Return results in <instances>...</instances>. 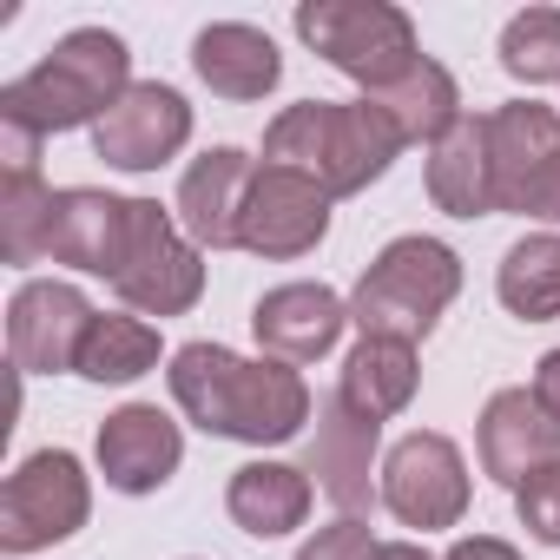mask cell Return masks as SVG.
Wrapping results in <instances>:
<instances>
[{
	"mask_svg": "<svg viewBox=\"0 0 560 560\" xmlns=\"http://www.w3.org/2000/svg\"><path fill=\"white\" fill-rule=\"evenodd\" d=\"M416 383H422V370H416V343H389V337H363L350 357H343V383H337V396L350 402V409H363V416H402L409 402H416Z\"/></svg>",
	"mask_w": 560,
	"mask_h": 560,
	"instance_id": "obj_23",
	"label": "cell"
},
{
	"mask_svg": "<svg viewBox=\"0 0 560 560\" xmlns=\"http://www.w3.org/2000/svg\"><path fill=\"white\" fill-rule=\"evenodd\" d=\"M442 560H521V553H514L501 534H468V540H455Z\"/></svg>",
	"mask_w": 560,
	"mask_h": 560,
	"instance_id": "obj_31",
	"label": "cell"
},
{
	"mask_svg": "<svg viewBox=\"0 0 560 560\" xmlns=\"http://www.w3.org/2000/svg\"><path fill=\"white\" fill-rule=\"evenodd\" d=\"M462 291V257L442 237H396L376 250V264L357 277L350 291V324L363 337H389V343H422L435 330V317L455 304Z\"/></svg>",
	"mask_w": 560,
	"mask_h": 560,
	"instance_id": "obj_4",
	"label": "cell"
},
{
	"mask_svg": "<svg viewBox=\"0 0 560 560\" xmlns=\"http://www.w3.org/2000/svg\"><path fill=\"white\" fill-rule=\"evenodd\" d=\"M343 330H350V304H343L330 284H277V291H264L257 311H250L257 350H264L270 363H291V370L330 357Z\"/></svg>",
	"mask_w": 560,
	"mask_h": 560,
	"instance_id": "obj_13",
	"label": "cell"
},
{
	"mask_svg": "<svg viewBox=\"0 0 560 560\" xmlns=\"http://www.w3.org/2000/svg\"><path fill=\"white\" fill-rule=\"evenodd\" d=\"M514 211H521V218H540V224H560V145H553V152H547V165L521 185Z\"/></svg>",
	"mask_w": 560,
	"mask_h": 560,
	"instance_id": "obj_30",
	"label": "cell"
},
{
	"mask_svg": "<svg viewBox=\"0 0 560 560\" xmlns=\"http://www.w3.org/2000/svg\"><path fill=\"white\" fill-rule=\"evenodd\" d=\"M514 508H521V527L547 547H560V462H547L540 475H527L514 488Z\"/></svg>",
	"mask_w": 560,
	"mask_h": 560,
	"instance_id": "obj_28",
	"label": "cell"
},
{
	"mask_svg": "<svg viewBox=\"0 0 560 560\" xmlns=\"http://www.w3.org/2000/svg\"><path fill=\"white\" fill-rule=\"evenodd\" d=\"M86 514H93V481H86L80 455L40 448L8 475V488H0V553L60 547L86 527Z\"/></svg>",
	"mask_w": 560,
	"mask_h": 560,
	"instance_id": "obj_6",
	"label": "cell"
},
{
	"mask_svg": "<svg viewBox=\"0 0 560 560\" xmlns=\"http://www.w3.org/2000/svg\"><path fill=\"white\" fill-rule=\"evenodd\" d=\"M224 508L231 521L250 534V540H277L304 527L311 514V468H291V462H244L224 488Z\"/></svg>",
	"mask_w": 560,
	"mask_h": 560,
	"instance_id": "obj_20",
	"label": "cell"
},
{
	"mask_svg": "<svg viewBox=\"0 0 560 560\" xmlns=\"http://www.w3.org/2000/svg\"><path fill=\"white\" fill-rule=\"evenodd\" d=\"M370 106H383V119L402 132V145H442L455 126H462V93H455V73L442 60H416L389 93H370Z\"/></svg>",
	"mask_w": 560,
	"mask_h": 560,
	"instance_id": "obj_22",
	"label": "cell"
},
{
	"mask_svg": "<svg viewBox=\"0 0 560 560\" xmlns=\"http://www.w3.org/2000/svg\"><path fill=\"white\" fill-rule=\"evenodd\" d=\"M172 402L224 442H250V448H277L304 435L311 422V383L291 363H270V357H237L224 343H185L172 350Z\"/></svg>",
	"mask_w": 560,
	"mask_h": 560,
	"instance_id": "obj_1",
	"label": "cell"
},
{
	"mask_svg": "<svg viewBox=\"0 0 560 560\" xmlns=\"http://www.w3.org/2000/svg\"><path fill=\"white\" fill-rule=\"evenodd\" d=\"M560 145V119L540 100H508L488 113V152H494V211H514L521 185L547 165V152Z\"/></svg>",
	"mask_w": 560,
	"mask_h": 560,
	"instance_id": "obj_21",
	"label": "cell"
},
{
	"mask_svg": "<svg viewBox=\"0 0 560 560\" xmlns=\"http://www.w3.org/2000/svg\"><path fill=\"white\" fill-rule=\"evenodd\" d=\"M47 224H54V185L0 178V257L8 264H40L47 257Z\"/></svg>",
	"mask_w": 560,
	"mask_h": 560,
	"instance_id": "obj_26",
	"label": "cell"
},
{
	"mask_svg": "<svg viewBox=\"0 0 560 560\" xmlns=\"http://www.w3.org/2000/svg\"><path fill=\"white\" fill-rule=\"evenodd\" d=\"M126 93H132L126 40L106 34V27H73L67 40H54L47 60H34L21 80L0 86V119L54 139V132H73V126H100Z\"/></svg>",
	"mask_w": 560,
	"mask_h": 560,
	"instance_id": "obj_3",
	"label": "cell"
},
{
	"mask_svg": "<svg viewBox=\"0 0 560 560\" xmlns=\"http://www.w3.org/2000/svg\"><path fill=\"white\" fill-rule=\"evenodd\" d=\"M113 291L139 317H185L205 298V250L178 231V218L159 198H132V244Z\"/></svg>",
	"mask_w": 560,
	"mask_h": 560,
	"instance_id": "obj_7",
	"label": "cell"
},
{
	"mask_svg": "<svg viewBox=\"0 0 560 560\" xmlns=\"http://www.w3.org/2000/svg\"><path fill=\"white\" fill-rule=\"evenodd\" d=\"M93 455H100L106 488H119V494H152V488H165V481L178 475L185 435H178V422H172L159 402H126V409H113V416L100 422Z\"/></svg>",
	"mask_w": 560,
	"mask_h": 560,
	"instance_id": "obj_14",
	"label": "cell"
},
{
	"mask_svg": "<svg viewBox=\"0 0 560 560\" xmlns=\"http://www.w3.org/2000/svg\"><path fill=\"white\" fill-rule=\"evenodd\" d=\"M330 237V191L311 185L304 172L284 165H257L244 218H237V244L257 257H304Z\"/></svg>",
	"mask_w": 560,
	"mask_h": 560,
	"instance_id": "obj_10",
	"label": "cell"
},
{
	"mask_svg": "<svg viewBox=\"0 0 560 560\" xmlns=\"http://www.w3.org/2000/svg\"><path fill=\"white\" fill-rule=\"evenodd\" d=\"M126 244H132V198L100 191V185H60L54 191V224H47V264L86 270V277H113L126 270Z\"/></svg>",
	"mask_w": 560,
	"mask_h": 560,
	"instance_id": "obj_12",
	"label": "cell"
},
{
	"mask_svg": "<svg viewBox=\"0 0 560 560\" xmlns=\"http://www.w3.org/2000/svg\"><path fill=\"white\" fill-rule=\"evenodd\" d=\"M527 389H534V396L547 402V416L560 422V350H547V357H540V370H534V383H527Z\"/></svg>",
	"mask_w": 560,
	"mask_h": 560,
	"instance_id": "obj_32",
	"label": "cell"
},
{
	"mask_svg": "<svg viewBox=\"0 0 560 560\" xmlns=\"http://www.w3.org/2000/svg\"><path fill=\"white\" fill-rule=\"evenodd\" d=\"M494 298L521 324L560 317V231H527L521 244H508V257L494 270Z\"/></svg>",
	"mask_w": 560,
	"mask_h": 560,
	"instance_id": "obj_24",
	"label": "cell"
},
{
	"mask_svg": "<svg viewBox=\"0 0 560 560\" xmlns=\"http://www.w3.org/2000/svg\"><path fill=\"white\" fill-rule=\"evenodd\" d=\"M191 73L231 100V106H250L264 100L277 80H284V54H277V40L250 21H211L198 40H191Z\"/></svg>",
	"mask_w": 560,
	"mask_h": 560,
	"instance_id": "obj_18",
	"label": "cell"
},
{
	"mask_svg": "<svg viewBox=\"0 0 560 560\" xmlns=\"http://www.w3.org/2000/svg\"><path fill=\"white\" fill-rule=\"evenodd\" d=\"M501 67L527 86L560 80V8H527L501 27Z\"/></svg>",
	"mask_w": 560,
	"mask_h": 560,
	"instance_id": "obj_27",
	"label": "cell"
},
{
	"mask_svg": "<svg viewBox=\"0 0 560 560\" xmlns=\"http://www.w3.org/2000/svg\"><path fill=\"white\" fill-rule=\"evenodd\" d=\"M370 560H435V553H429V547H416V540H383Z\"/></svg>",
	"mask_w": 560,
	"mask_h": 560,
	"instance_id": "obj_33",
	"label": "cell"
},
{
	"mask_svg": "<svg viewBox=\"0 0 560 560\" xmlns=\"http://www.w3.org/2000/svg\"><path fill=\"white\" fill-rule=\"evenodd\" d=\"M475 448H481V468L501 488H521L527 475H540L547 462H560V422L547 416V402L534 389H494L488 409H481Z\"/></svg>",
	"mask_w": 560,
	"mask_h": 560,
	"instance_id": "obj_16",
	"label": "cell"
},
{
	"mask_svg": "<svg viewBox=\"0 0 560 560\" xmlns=\"http://www.w3.org/2000/svg\"><path fill=\"white\" fill-rule=\"evenodd\" d=\"M250 178H257V165L237 145H211L205 159H191L185 178H178V231L198 250H231L244 198H250Z\"/></svg>",
	"mask_w": 560,
	"mask_h": 560,
	"instance_id": "obj_17",
	"label": "cell"
},
{
	"mask_svg": "<svg viewBox=\"0 0 560 560\" xmlns=\"http://www.w3.org/2000/svg\"><path fill=\"white\" fill-rule=\"evenodd\" d=\"M185 139H191V106L165 80H132V93L93 126V152L113 172H159L165 159L185 152Z\"/></svg>",
	"mask_w": 560,
	"mask_h": 560,
	"instance_id": "obj_11",
	"label": "cell"
},
{
	"mask_svg": "<svg viewBox=\"0 0 560 560\" xmlns=\"http://www.w3.org/2000/svg\"><path fill=\"white\" fill-rule=\"evenodd\" d=\"M429 198L448 218H488L494 211V152H488V113H462V126L429 145Z\"/></svg>",
	"mask_w": 560,
	"mask_h": 560,
	"instance_id": "obj_19",
	"label": "cell"
},
{
	"mask_svg": "<svg viewBox=\"0 0 560 560\" xmlns=\"http://www.w3.org/2000/svg\"><path fill=\"white\" fill-rule=\"evenodd\" d=\"M93 304L80 284H60V277H34V284L14 291L8 304V357L21 376H60L80 363V343L93 330Z\"/></svg>",
	"mask_w": 560,
	"mask_h": 560,
	"instance_id": "obj_9",
	"label": "cell"
},
{
	"mask_svg": "<svg viewBox=\"0 0 560 560\" xmlns=\"http://www.w3.org/2000/svg\"><path fill=\"white\" fill-rule=\"evenodd\" d=\"M376 435H383V422L363 416V409H350L337 389L317 402V429H311V481H317L343 514H363V508L376 501V481H370V468H376Z\"/></svg>",
	"mask_w": 560,
	"mask_h": 560,
	"instance_id": "obj_15",
	"label": "cell"
},
{
	"mask_svg": "<svg viewBox=\"0 0 560 560\" xmlns=\"http://www.w3.org/2000/svg\"><path fill=\"white\" fill-rule=\"evenodd\" d=\"M159 350L165 343H159V330L145 317L113 311V317H93L73 376H86V383H139L145 370H159Z\"/></svg>",
	"mask_w": 560,
	"mask_h": 560,
	"instance_id": "obj_25",
	"label": "cell"
},
{
	"mask_svg": "<svg viewBox=\"0 0 560 560\" xmlns=\"http://www.w3.org/2000/svg\"><path fill=\"white\" fill-rule=\"evenodd\" d=\"M396 152H402V132L370 100H304L264 126V165L304 172L330 198L376 185L396 165Z\"/></svg>",
	"mask_w": 560,
	"mask_h": 560,
	"instance_id": "obj_2",
	"label": "cell"
},
{
	"mask_svg": "<svg viewBox=\"0 0 560 560\" xmlns=\"http://www.w3.org/2000/svg\"><path fill=\"white\" fill-rule=\"evenodd\" d=\"M298 40L330 60L337 73H350L370 93H389L416 60V21L402 8H389V0H304L298 8Z\"/></svg>",
	"mask_w": 560,
	"mask_h": 560,
	"instance_id": "obj_5",
	"label": "cell"
},
{
	"mask_svg": "<svg viewBox=\"0 0 560 560\" xmlns=\"http://www.w3.org/2000/svg\"><path fill=\"white\" fill-rule=\"evenodd\" d=\"M383 540L357 521V514H343V521H330V527H317V540H304V553L298 560H370Z\"/></svg>",
	"mask_w": 560,
	"mask_h": 560,
	"instance_id": "obj_29",
	"label": "cell"
},
{
	"mask_svg": "<svg viewBox=\"0 0 560 560\" xmlns=\"http://www.w3.org/2000/svg\"><path fill=\"white\" fill-rule=\"evenodd\" d=\"M376 494H383V508H389L402 527H422V534L455 527V521L468 514V462H462V448H455L448 435L416 429V435H402V442L383 455Z\"/></svg>",
	"mask_w": 560,
	"mask_h": 560,
	"instance_id": "obj_8",
	"label": "cell"
}]
</instances>
